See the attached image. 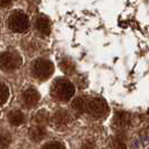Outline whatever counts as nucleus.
<instances>
[{
    "label": "nucleus",
    "instance_id": "obj_10",
    "mask_svg": "<svg viewBox=\"0 0 149 149\" xmlns=\"http://www.w3.org/2000/svg\"><path fill=\"white\" fill-rule=\"evenodd\" d=\"M29 136L31 138L33 141H40L42 139H44L46 137V132L43 128H39V127H35V128H31L30 129V132Z\"/></svg>",
    "mask_w": 149,
    "mask_h": 149
},
{
    "label": "nucleus",
    "instance_id": "obj_9",
    "mask_svg": "<svg viewBox=\"0 0 149 149\" xmlns=\"http://www.w3.org/2000/svg\"><path fill=\"white\" fill-rule=\"evenodd\" d=\"M8 120L13 126H20L25 121V117L22 114V112L18 111V110H14L10 111L8 114Z\"/></svg>",
    "mask_w": 149,
    "mask_h": 149
},
{
    "label": "nucleus",
    "instance_id": "obj_12",
    "mask_svg": "<svg viewBox=\"0 0 149 149\" xmlns=\"http://www.w3.org/2000/svg\"><path fill=\"white\" fill-rule=\"evenodd\" d=\"M9 97V89L5 83L0 82V104L6 103Z\"/></svg>",
    "mask_w": 149,
    "mask_h": 149
},
{
    "label": "nucleus",
    "instance_id": "obj_3",
    "mask_svg": "<svg viewBox=\"0 0 149 149\" xmlns=\"http://www.w3.org/2000/svg\"><path fill=\"white\" fill-rule=\"evenodd\" d=\"M8 25H9V28L13 31L22 33V31H25L27 29L28 26H29L28 16L26 15L25 13H22V11H15L9 17Z\"/></svg>",
    "mask_w": 149,
    "mask_h": 149
},
{
    "label": "nucleus",
    "instance_id": "obj_6",
    "mask_svg": "<svg viewBox=\"0 0 149 149\" xmlns=\"http://www.w3.org/2000/svg\"><path fill=\"white\" fill-rule=\"evenodd\" d=\"M24 103L27 108H33L39 101V93L35 89H28L24 92Z\"/></svg>",
    "mask_w": 149,
    "mask_h": 149
},
{
    "label": "nucleus",
    "instance_id": "obj_17",
    "mask_svg": "<svg viewBox=\"0 0 149 149\" xmlns=\"http://www.w3.org/2000/svg\"><path fill=\"white\" fill-rule=\"evenodd\" d=\"M11 0H0V8L7 7L8 5H10Z\"/></svg>",
    "mask_w": 149,
    "mask_h": 149
},
{
    "label": "nucleus",
    "instance_id": "obj_14",
    "mask_svg": "<svg viewBox=\"0 0 149 149\" xmlns=\"http://www.w3.org/2000/svg\"><path fill=\"white\" fill-rule=\"evenodd\" d=\"M49 120V114L46 111H39L36 116V121H37L38 125H42L44 126L47 123V121Z\"/></svg>",
    "mask_w": 149,
    "mask_h": 149
},
{
    "label": "nucleus",
    "instance_id": "obj_7",
    "mask_svg": "<svg viewBox=\"0 0 149 149\" xmlns=\"http://www.w3.org/2000/svg\"><path fill=\"white\" fill-rule=\"evenodd\" d=\"M35 25H36V29L42 35L47 36V35L51 34V29H52L51 28V22H49V20L45 16H39V17H37Z\"/></svg>",
    "mask_w": 149,
    "mask_h": 149
},
{
    "label": "nucleus",
    "instance_id": "obj_5",
    "mask_svg": "<svg viewBox=\"0 0 149 149\" xmlns=\"http://www.w3.org/2000/svg\"><path fill=\"white\" fill-rule=\"evenodd\" d=\"M86 111L94 118L103 117L107 113V103L100 97H94L90 100L86 104Z\"/></svg>",
    "mask_w": 149,
    "mask_h": 149
},
{
    "label": "nucleus",
    "instance_id": "obj_2",
    "mask_svg": "<svg viewBox=\"0 0 149 149\" xmlns=\"http://www.w3.org/2000/svg\"><path fill=\"white\" fill-rule=\"evenodd\" d=\"M22 57L16 52H5L0 55V68L5 72H13L22 65Z\"/></svg>",
    "mask_w": 149,
    "mask_h": 149
},
{
    "label": "nucleus",
    "instance_id": "obj_4",
    "mask_svg": "<svg viewBox=\"0 0 149 149\" xmlns=\"http://www.w3.org/2000/svg\"><path fill=\"white\" fill-rule=\"evenodd\" d=\"M54 93L62 101H68L71 97L74 95L75 88L70 81L60 80V81H57L56 84H55Z\"/></svg>",
    "mask_w": 149,
    "mask_h": 149
},
{
    "label": "nucleus",
    "instance_id": "obj_1",
    "mask_svg": "<svg viewBox=\"0 0 149 149\" xmlns=\"http://www.w3.org/2000/svg\"><path fill=\"white\" fill-rule=\"evenodd\" d=\"M33 74L40 81H45L52 76L54 72V65L51 61L45 58H38L33 63L31 66Z\"/></svg>",
    "mask_w": 149,
    "mask_h": 149
},
{
    "label": "nucleus",
    "instance_id": "obj_13",
    "mask_svg": "<svg viewBox=\"0 0 149 149\" xmlns=\"http://www.w3.org/2000/svg\"><path fill=\"white\" fill-rule=\"evenodd\" d=\"M60 66L65 73H72L74 71V64L70 60H63L61 62Z\"/></svg>",
    "mask_w": 149,
    "mask_h": 149
},
{
    "label": "nucleus",
    "instance_id": "obj_15",
    "mask_svg": "<svg viewBox=\"0 0 149 149\" xmlns=\"http://www.w3.org/2000/svg\"><path fill=\"white\" fill-rule=\"evenodd\" d=\"M10 143L9 134L5 132H0V149H6Z\"/></svg>",
    "mask_w": 149,
    "mask_h": 149
},
{
    "label": "nucleus",
    "instance_id": "obj_16",
    "mask_svg": "<svg viewBox=\"0 0 149 149\" xmlns=\"http://www.w3.org/2000/svg\"><path fill=\"white\" fill-rule=\"evenodd\" d=\"M43 149H65L64 145L58 141H51L45 143L43 146Z\"/></svg>",
    "mask_w": 149,
    "mask_h": 149
},
{
    "label": "nucleus",
    "instance_id": "obj_8",
    "mask_svg": "<svg viewBox=\"0 0 149 149\" xmlns=\"http://www.w3.org/2000/svg\"><path fill=\"white\" fill-rule=\"evenodd\" d=\"M53 120H54L55 125H57L58 127H63V126H67L71 122V116L66 111L61 110L54 114Z\"/></svg>",
    "mask_w": 149,
    "mask_h": 149
},
{
    "label": "nucleus",
    "instance_id": "obj_11",
    "mask_svg": "<svg viewBox=\"0 0 149 149\" xmlns=\"http://www.w3.org/2000/svg\"><path fill=\"white\" fill-rule=\"evenodd\" d=\"M86 104H88V102L83 97H77V99H75L74 101H73L72 107L77 112H84L86 111Z\"/></svg>",
    "mask_w": 149,
    "mask_h": 149
}]
</instances>
